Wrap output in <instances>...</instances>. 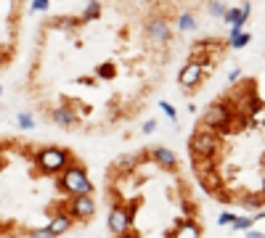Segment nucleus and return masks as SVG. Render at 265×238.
Segmentation results:
<instances>
[{
    "instance_id": "obj_4",
    "label": "nucleus",
    "mask_w": 265,
    "mask_h": 238,
    "mask_svg": "<svg viewBox=\"0 0 265 238\" xmlns=\"http://www.w3.org/2000/svg\"><path fill=\"white\" fill-rule=\"evenodd\" d=\"M228 51H231V40L220 32H207L194 40L178 71V88L183 90V95L188 98L197 95L225 64Z\"/></svg>"
},
{
    "instance_id": "obj_6",
    "label": "nucleus",
    "mask_w": 265,
    "mask_h": 238,
    "mask_svg": "<svg viewBox=\"0 0 265 238\" xmlns=\"http://www.w3.org/2000/svg\"><path fill=\"white\" fill-rule=\"evenodd\" d=\"M19 125L24 127V130H29V127H32V119H29L27 114H21V116H19Z\"/></svg>"
},
{
    "instance_id": "obj_5",
    "label": "nucleus",
    "mask_w": 265,
    "mask_h": 238,
    "mask_svg": "<svg viewBox=\"0 0 265 238\" xmlns=\"http://www.w3.org/2000/svg\"><path fill=\"white\" fill-rule=\"evenodd\" d=\"M117 3L148 11V14L162 16V19H167L172 24H178V27H183V21L194 19L202 8L212 6L215 0H117Z\"/></svg>"
},
{
    "instance_id": "obj_1",
    "label": "nucleus",
    "mask_w": 265,
    "mask_h": 238,
    "mask_svg": "<svg viewBox=\"0 0 265 238\" xmlns=\"http://www.w3.org/2000/svg\"><path fill=\"white\" fill-rule=\"evenodd\" d=\"M180 27L117 0H85L80 11L40 24L29 88L53 127L109 135L138 122L178 56Z\"/></svg>"
},
{
    "instance_id": "obj_3",
    "label": "nucleus",
    "mask_w": 265,
    "mask_h": 238,
    "mask_svg": "<svg viewBox=\"0 0 265 238\" xmlns=\"http://www.w3.org/2000/svg\"><path fill=\"white\" fill-rule=\"evenodd\" d=\"M101 196L109 238H204L202 190L180 156L162 143H143L111 159Z\"/></svg>"
},
{
    "instance_id": "obj_2",
    "label": "nucleus",
    "mask_w": 265,
    "mask_h": 238,
    "mask_svg": "<svg viewBox=\"0 0 265 238\" xmlns=\"http://www.w3.org/2000/svg\"><path fill=\"white\" fill-rule=\"evenodd\" d=\"M199 190L228 209H265V85L244 74L215 93L186 140Z\"/></svg>"
}]
</instances>
